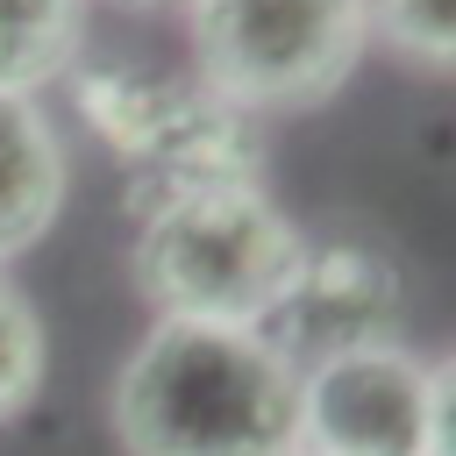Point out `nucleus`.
Segmentation results:
<instances>
[{
    "label": "nucleus",
    "instance_id": "f257e3e1",
    "mask_svg": "<svg viewBox=\"0 0 456 456\" xmlns=\"http://www.w3.org/2000/svg\"><path fill=\"white\" fill-rule=\"evenodd\" d=\"M128 456H299V370L228 321H157L114 378Z\"/></svg>",
    "mask_w": 456,
    "mask_h": 456
},
{
    "label": "nucleus",
    "instance_id": "f03ea898",
    "mask_svg": "<svg viewBox=\"0 0 456 456\" xmlns=\"http://www.w3.org/2000/svg\"><path fill=\"white\" fill-rule=\"evenodd\" d=\"M299 228L264 185H200L135 214V285L157 321H228L256 328L299 264Z\"/></svg>",
    "mask_w": 456,
    "mask_h": 456
},
{
    "label": "nucleus",
    "instance_id": "7ed1b4c3",
    "mask_svg": "<svg viewBox=\"0 0 456 456\" xmlns=\"http://www.w3.org/2000/svg\"><path fill=\"white\" fill-rule=\"evenodd\" d=\"M200 86L235 114H306L363 64V0H185Z\"/></svg>",
    "mask_w": 456,
    "mask_h": 456
},
{
    "label": "nucleus",
    "instance_id": "20e7f679",
    "mask_svg": "<svg viewBox=\"0 0 456 456\" xmlns=\"http://www.w3.org/2000/svg\"><path fill=\"white\" fill-rule=\"evenodd\" d=\"M78 107L128 157L135 214H150L178 192H200V185H256V171H264L249 114L221 107L207 86L157 78V71H86Z\"/></svg>",
    "mask_w": 456,
    "mask_h": 456
},
{
    "label": "nucleus",
    "instance_id": "39448f33",
    "mask_svg": "<svg viewBox=\"0 0 456 456\" xmlns=\"http://www.w3.org/2000/svg\"><path fill=\"white\" fill-rule=\"evenodd\" d=\"M306 456H449V363L399 335L328 356L299 378Z\"/></svg>",
    "mask_w": 456,
    "mask_h": 456
},
{
    "label": "nucleus",
    "instance_id": "423d86ee",
    "mask_svg": "<svg viewBox=\"0 0 456 456\" xmlns=\"http://www.w3.org/2000/svg\"><path fill=\"white\" fill-rule=\"evenodd\" d=\"M399 314H406L399 271L378 249H363V242H314V249H299L285 292L264 306L256 335L306 378L328 356L392 342L399 335Z\"/></svg>",
    "mask_w": 456,
    "mask_h": 456
},
{
    "label": "nucleus",
    "instance_id": "0eeeda50",
    "mask_svg": "<svg viewBox=\"0 0 456 456\" xmlns=\"http://www.w3.org/2000/svg\"><path fill=\"white\" fill-rule=\"evenodd\" d=\"M64 142L28 93H0V271L36 249L64 207Z\"/></svg>",
    "mask_w": 456,
    "mask_h": 456
},
{
    "label": "nucleus",
    "instance_id": "6e6552de",
    "mask_svg": "<svg viewBox=\"0 0 456 456\" xmlns=\"http://www.w3.org/2000/svg\"><path fill=\"white\" fill-rule=\"evenodd\" d=\"M86 0H0V93H43L78 64Z\"/></svg>",
    "mask_w": 456,
    "mask_h": 456
},
{
    "label": "nucleus",
    "instance_id": "1a4fd4ad",
    "mask_svg": "<svg viewBox=\"0 0 456 456\" xmlns=\"http://www.w3.org/2000/svg\"><path fill=\"white\" fill-rule=\"evenodd\" d=\"M363 28L399 50L420 71H449L456 64V14L449 0H363Z\"/></svg>",
    "mask_w": 456,
    "mask_h": 456
},
{
    "label": "nucleus",
    "instance_id": "9d476101",
    "mask_svg": "<svg viewBox=\"0 0 456 456\" xmlns=\"http://www.w3.org/2000/svg\"><path fill=\"white\" fill-rule=\"evenodd\" d=\"M36 385H43V321L0 271V428L36 399Z\"/></svg>",
    "mask_w": 456,
    "mask_h": 456
},
{
    "label": "nucleus",
    "instance_id": "9b49d317",
    "mask_svg": "<svg viewBox=\"0 0 456 456\" xmlns=\"http://www.w3.org/2000/svg\"><path fill=\"white\" fill-rule=\"evenodd\" d=\"M114 7H135V14H157V7H185V0H114Z\"/></svg>",
    "mask_w": 456,
    "mask_h": 456
},
{
    "label": "nucleus",
    "instance_id": "f8f14e48",
    "mask_svg": "<svg viewBox=\"0 0 456 456\" xmlns=\"http://www.w3.org/2000/svg\"><path fill=\"white\" fill-rule=\"evenodd\" d=\"M299 456H306V449H299Z\"/></svg>",
    "mask_w": 456,
    "mask_h": 456
}]
</instances>
